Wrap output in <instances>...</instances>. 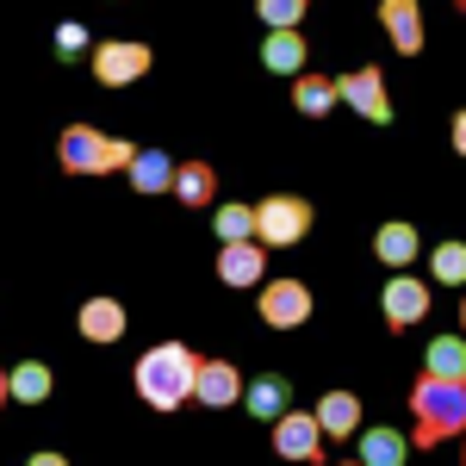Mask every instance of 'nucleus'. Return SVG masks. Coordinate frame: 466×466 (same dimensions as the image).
<instances>
[{
	"label": "nucleus",
	"instance_id": "f257e3e1",
	"mask_svg": "<svg viewBox=\"0 0 466 466\" xmlns=\"http://www.w3.org/2000/svg\"><path fill=\"white\" fill-rule=\"evenodd\" d=\"M137 398H144L149 410H180V404H193V380H199V355L187 349V342H156L144 360H137Z\"/></svg>",
	"mask_w": 466,
	"mask_h": 466
},
{
	"label": "nucleus",
	"instance_id": "f03ea898",
	"mask_svg": "<svg viewBox=\"0 0 466 466\" xmlns=\"http://www.w3.org/2000/svg\"><path fill=\"white\" fill-rule=\"evenodd\" d=\"M410 410H417V448H435L448 435L466 430V380H417L410 386Z\"/></svg>",
	"mask_w": 466,
	"mask_h": 466
},
{
	"label": "nucleus",
	"instance_id": "7ed1b4c3",
	"mask_svg": "<svg viewBox=\"0 0 466 466\" xmlns=\"http://www.w3.org/2000/svg\"><path fill=\"white\" fill-rule=\"evenodd\" d=\"M56 156H63L69 175H118V168L137 162V144L106 137V131H94V125H69V131L56 137Z\"/></svg>",
	"mask_w": 466,
	"mask_h": 466
},
{
	"label": "nucleus",
	"instance_id": "20e7f679",
	"mask_svg": "<svg viewBox=\"0 0 466 466\" xmlns=\"http://www.w3.org/2000/svg\"><path fill=\"white\" fill-rule=\"evenodd\" d=\"M305 230H311V206L299 193H274L255 206V243L261 249H292V243H305Z\"/></svg>",
	"mask_w": 466,
	"mask_h": 466
},
{
	"label": "nucleus",
	"instance_id": "39448f33",
	"mask_svg": "<svg viewBox=\"0 0 466 466\" xmlns=\"http://www.w3.org/2000/svg\"><path fill=\"white\" fill-rule=\"evenodd\" d=\"M149 44H137V37H112V44H100L94 50V81L100 87H131V81H144L149 75Z\"/></svg>",
	"mask_w": 466,
	"mask_h": 466
},
{
	"label": "nucleus",
	"instance_id": "423d86ee",
	"mask_svg": "<svg viewBox=\"0 0 466 466\" xmlns=\"http://www.w3.org/2000/svg\"><path fill=\"white\" fill-rule=\"evenodd\" d=\"M323 430H318V410H287L274 423V454L280 461H323Z\"/></svg>",
	"mask_w": 466,
	"mask_h": 466
},
{
	"label": "nucleus",
	"instance_id": "0eeeda50",
	"mask_svg": "<svg viewBox=\"0 0 466 466\" xmlns=\"http://www.w3.org/2000/svg\"><path fill=\"white\" fill-rule=\"evenodd\" d=\"M305 318H311V287L305 280H268V292H261V323L268 329H299Z\"/></svg>",
	"mask_w": 466,
	"mask_h": 466
},
{
	"label": "nucleus",
	"instance_id": "6e6552de",
	"mask_svg": "<svg viewBox=\"0 0 466 466\" xmlns=\"http://www.w3.org/2000/svg\"><path fill=\"white\" fill-rule=\"evenodd\" d=\"M380 305H386V329H410V323L430 318V287L417 274H392L386 292H380Z\"/></svg>",
	"mask_w": 466,
	"mask_h": 466
},
{
	"label": "nucleus",
	"instance_id": "1a4fd4ad",
	"mask_svg": "<svg viewBox=\"0 0 466 466\" xmlns=\"http://www.w3.org/2000/svg\"><path fill=\"white\" fill-rule=\"evenodd\" d=\"M243 373L230 367V360H199V380H193V404H206V410H230V404H243Z\"/></svg>",
	"mask_w": 466,
	"mask_h": 466
},
{
	"label": "nucleus",
	"instance_id": "9d476101",
	"mask_svg": "<svg viewBox=\"0 0 466 466\" xmlns=\"http://www.w3.org/2000/svg\"><path fill=\"white\" fill-rule=\"evenodd\" d=\"M336 94L360 112V118H373V125H392V106H386V75L380 69H349L336 81Z\"/></svg>",
	"mask_w": 466,
	"mask_h": 466
},
{
	"label": "nucleus",
	"instance_id": "9b49d317",
	"mask_svg": "<svg viewBox=\"0 0 466 466\" xmlns=\"http://www.w3.org/2000/svg\"><path fill=\"white\" fill-rule=\"evenodd\" d=\"M373 255H380L392 274H410V261L423 255V237H417V224H404V218L380 224V230H373Z\"/></svg>",
	"mask_w": 466,
	"mask_h": 466
},
{
	"label": "nucleus",
	"instance_id": "f8f14e48",
	"mask_svg": "<svg viewBox=\"0 0 466 466\" xmlns=\"http://www.w3.org/2000/svg\"><path fill=\"white\" fill-rule=\"evenodd\" d=\"M268 274V249L261 243H224L218 249V280L224 287H261Z\"/></svg>",
	"mask_w": 466,
	"mask_h": 466
},
{
	"label": "nucleus",
	"instance_id": "ddd939ff",
	"mask_svg": "<svg viewBox=\"0 0 466 466\" xmlns=\"http://www.w3.org/2000/svg\"><path fill=\"white\" fill-rule=\"evenodd\" d=\"M318 430H323V441H349V435H360V398L349 392V386H336V392L318 398Z\"/></svg>",
	"mask_w": 466,
	"mask_h": 466
},
{
	"label": "nucleus",
	"instance_id": "4468645a",
	"mask_svg": "<svg viewBox=\"0 0 466 466\" xmlns=\"http://www.w3.org/2000/svg\"><path fill=\"white\" fill-rule=\"evenodd\" d=\"M380 25H386V37H392V50L398 56H417V50H423V13H417V6H410V0H386V6H380Z\"/></svg>",
	"mask_w": 466,
	"mask_h": 466
},
{
	"label": "nucleus",
	"instance_id": "2eb2a0df",
	"mask_svg": "<svg viewBox=\"0 0 466 466\" xmlns=\"http://www.w3.org/2000/svg\"><path fill=\"white\" fill-rule=\"evenodd\" d=\"M75 323H81V336H87V342H118V336L131 329V318H125V305H118V299H106V292H100V299H87Z\"/></svg>",
	"mask_w": 466,
	"mask_h": 466
},
{
	"label": "nucleus",
	"instance_id": "dca6fc26",
	"mask_svg": "<svg viewBox=\"0 0 466 466\" xmlns=\"http://www.w3.org/2000/svg\"><path fill=\"white\" fill-rule=\"evenodd\" d=\"M125 175H131V187H137V193H175L180 162H168V149H137V162H131Z\"/></svg>",
	"mask_w": 466,
	"mask_h": 466
},
{
	"label": "nucleus",
	"instance_id": "f3484780",
	"mask_svg": "<svg viewBox=\"0 0 466 466\" xmlns=\"http://www.w3.org/2000/svg\"><path fill=\"white\" fill-rule=\"evenodd\" d=\"M50 392H56V373H50L44 360H19V367L6 373V398H19V404H44Z\"/></svg>",
	"mask_w": 466,
	"mask_h": 466
},
{
	"label": "nucleus",
	"instance_id": "a211bd4d",
	"mask_svg": "<svg viewBox=\"0 0 466 466\" xmlns=\"http://www.w3.org/2000/svg\"><path fill=\"white\" fill-rule=\"evenodd\" d=\"M261 63H268V75H305V37L299 32H268V44H261Z\"/></svg>",
	"mask_w": 466,
	"mask_h": 466
},
{
	"label": "nucleus",
	"instance_id": "6ab92c4d",
	"mask_svg": "<svg viewBox=\"0 0 466 466\" xmlns=\"http://www.w3.org/2000/svg\"><path fill=\"white\" fill-rule=\"evenodd\" d=\"M430 380H466V336H435L430 355H423Z\"/></svg>",
	"mask_w": 466,
	"mask_h": 466
},
{
	"label": "nucleus",
	"instance_id": "aec40b11",
	"mask_svg": "<svg viewBox=\"0 0 466 466\" xmlns=\"http://www.w3.org/2000/svg\"><path fill=\"white\" fill-rule=\"evenodd\" d=\"M336 100H342V94H336V81H329V75H311V69H305L299 81H292V106L305 112V118H323Z\"/></svg>",
	"mask_w": 466,
	"mask_h": 466
},
{
	"label": "nucleus",
	"instance_id": "412c9836",
	"mask_svg": "<svg viewBox=\"0 0 466 466\" xmlns=\"http://www.w3.org/2000/svg\"><path fill=\"white\" fill-rule=\"evenodd\" d=\"M410 461V441L398 430H367L360 435V466H404Z\"/></svg>",
	"mask_w": 466,
	"mask_h": 466
},
{
	"label": "nucleus",
	"instance_id": "4be33fe9",
	"mask_svg": "<svg viewBox=\"0 0 466 466\" xmlns=\"http://www.w3.org/2000/svg\"><path fill=\"white\" fill-rule=\"evenodd\" d=\"M175 199H180V206H212V199H218V175L206 168V162H180Z\"/></svg>",
	"mask_w": 466,
	"mask_h": 466
},
{
	"label": "nucleus",
	"instance_id": "5701e85b",
	"mask_svg": "<svg viewBox=\"0 0 466 466\" xmlns=\"http://www.w3.org/2000/svg\"><path fill=\"white\" fill-rule=\"evenodd\" d=\"M430 274L441 287H466V243H435L430 249Z\"/></svg>",
	"mask_w": 466,
	"mask_h": 466
},
{
	"label": "nucleus",
	"instance_id": "b1692460",
	"mask_svg": "<svg viewBox=\"0 0 466 466\" xmlns=\"http://www.w3.org/2000/svg\"><path fill=\"white\" fill-rule=\"evenodd\" d=\"M243 398H249V410L261 417V423H268V417H274V423L287 417V380H255Z\"/></svg>",
	"mask_w": 466,
	"mask_h": 466
},
{
	"label": "nucleus",
	"instance_id": "393cba45",
	"mask_svg": "<svg viewBox=\"0 0 466 466\" xmlns=\"http://www.w3.org/2000/svg\"><path fill=\"white\" fill-rule=\"evenodd\" d=\"M218 243H255V206H218Z\"/></svg>",
	"mask_w": 466,
	"mask_h": 466
},
{
	"label": "nucleus",
	"instance_id": "a878e982",
	"mask_svg": "<svg viewBox=\"0 0 466 466\" xmlns=\"http://www.w3.org/2000/svg\"><path fill=\"white\" fill-rule=\"evenodd\" d=\"M255 13H261L268 32H299V25H305V0H261Z\"/></svg>",
	"mask_w": 466,
	"mask_h": 466
},
{
	"label": "nucleus",
	"instance_id": "bb28decb",
	"mask_svg": "<svg viewBox=\"0 0 466 466\" xmlns=\"http://www.w3.org/2000/svg\"><path fill=\"white\" fill-rule=\"evenodd\" d=\"M56 50H63V56H75V50H87V32H81V25H56Z\"/></svg>",
	"mask_w": 466,
	"mask_h": 466
},
{
	"label": "nucleus",
	"instance_id": "cd10ccee",
	"mask_svg": "<svg viewBox=\"0 0 466 466\" xmlns=\"http://www.w3.org/2000/svg\"><path fill=\"white\" fill-rule=\"evenodd\" d=\"M448 144H454V156H466V106L454 112V125H448Z\"/></svg>",
	"mask_w": 466,
	"mask_h": 466
},
{
	"label": "nucleus",
	"instance_id": "c85d7f7f",
	"mask_svg": "<svg viewBox=\"0 0 466 466\" xmlns=\"http://www.w3.org/2000/svg\"><path fill=\"white\" fill-rule=\"evenodd\" d=\"M32 466H69V454H32Z\"/></svg>",
	"mask_w": 466,
	"mask_h": 466
},
{
	"label": "nucleus",
	"instance_id": "c756f323",
	"mask_svg": "<svg viewBox=\"0 0 466 466\" xmlns=\"http://www.w3.org/2000/svg\"><path fill=\"white\" fill-rule=\"evenodd\" d=\"M0 404H6V373H0Z\"/></svg>",
	"mask_w": 466,
	"mask_h": 466
},
{
	"label": "nucleus",
	"instance_id": "7c9ffc66",
	"mask_svg": "<svg viewBox=\"0 0 466 466\" xmlns=\"http://www.w3.org/2000/svg\"><path fill=\"white\" fill-rule=\"evenodd\" d=\"M461 329H466V299H461Z\"/></svg>",
	"mask_w": 466,
	"mask_h": 466
},
{
	"label": "nucleus",
	"instance_id": "2f4dec72",
	"mask_svg": "<svg viewBox=\"0 0 466 466\" xmlns=\"http://www.w3.org/2000/svg\"><path fill=\"white\" fill-rule=\"evenodd\" d=\"M342 466H360V461H342Z\"/></svg>",
	"mask_w": 466,
	"mask_h": 466
}]
</instances>
